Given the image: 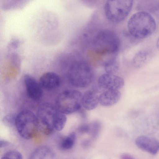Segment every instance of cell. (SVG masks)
I'll list each match as a JSON object with an SVG mask.
<instances>
[{
	"mask_svg": "<svg viewBox=\"0 0 159 159\" xmlns=\"http://www.w3.org/2000/svg\"><path fill=\"white\" fill-rule=\"evenodd\" d=\"M36 116L38 130L46 135L51 134L54 129L61 131L64 128L67 118L56 106L45 103L38 108Z\"/></svg>",
	"mask_w": 159,
	"mask_h": 159,
	"instance_id": "1",
	"label": "cell"
},
{
	"mask_svg": "<svg viewBox=\"0 0 159 159\" xmlns=\"http://www.w3.org/2000/svg\"><path fill=\"white\" fill-rule=\"evenodd\" d=\"M127 27L130 36L139 40L151 35L156 30V24L151 14L139 11L129 18Z\"/></svg>",
	"mask_w": 159,
	"mask_h": 159,
	"instance_id": "2",
	"label": "cell"
},
{
	"mask_svg": "<svg viewBox=\"0 0 159 159\" xmlns=\"http://www.w3.org/2000/svg\"><path fill=\"white\" fill-rule=\"evenodd\" d=\"M120 43V39L114 31L105 29L96 34L92 41V46L97 53L109 56L117 53Z\"/></svg>",
	"mask_w": 159,
	"mask_h": 159,
	"instance_id": "3",
	"label": "cell"
},
{
	"mask_svg": "<svg viewBox=\"0 0 159 159\" xmlns=\"http://www.w3.org/2000/svg\"><path fill=\"white\" fill-rule=\"evenodd\" d=\"M94 76L92 68L84 61H74L70 66L68 79L71 84L75 87L84 88L88 87L92 82Z\"/></svg>",
	"mask_w": 159,
	"mask_h": 159,
	"instance_id": "4",
	"label": "cell"
},
{
	"mask_svg": "<svg viewBox=\"0 0 159 159\" xmlns=\"http://www.w3.org/2000/svg\"><path fill=\"white\" fill-rule=\"evenodd\" d=\"M82 93L75 89H67L60 93L56 100V107L62 113L70 114L80 110Z\"/></svg>",
	"mask_w": 159,
	"mask_h": 159,
	"instance_id": "5",
	"label": "cell"
},
{
	"mask_svg": "<svg viewBox=\"0 0 159 159\" xmlns=\"http://www.w3.org/2000/svg\"><path fill=\"white\" fill-rule=\"evenodd\" d=\"M133 4V1L131 0L107 1L104 5L105 16L111 22H120L127 17Z\"/></svg>",
	"mask_w": 159,
	"mask_h": 159,
	"instance_id": "6",
	"label": "cell"
},
{
	"mask_svg": "<svg viewBox=\"0 0 159 159\" xmlns=\"http://www.w3.org/2000/svg\"><path fill=\"white\" fill-rule=\"evenodd\" d=\"M37 118L33 112L24 110L17 115L15 126L20 136L26 139L34 137L38 130Z\"/></svg>",
	"mask_w": 159,
	"mask_h": 159,
	"instance_id": "7",
	"label": "cell"
},
{
	"mask_svg": "<svg viewBox=\"0 0 159 159\" xmlns=\"http://www.w3.org/2000/svg\"><path fill=\"white\" fill-rule=\"evenodd\" d=\"M125 82L122 77L106 73L101 75L98 80L99 87L104 90H119L124 86Z\"/></svg>",
	"mask_w": 159,
	"mask_h": 159,
	"instance_id": "8",
	"label": "cell"
},
{
	"mask_svg": "<svg viewBox=\"0 0 159 159\" xmlns=\"http://www.w3.org/2000/svg\"><path fill=\"white\" fill-rule=\"evenodd\" d=\"M24 81L26 92L29 98L34 100L40 99L42 97L43 91L39 83L28 75L25 76Z\"/></svg>",
	"mask_w": 159,
	"mask_h": 159,
	"instance_id": "9",
	"label": "cell"
},
{
	"mask_svg": "<svg viewBox=\"0 0 159 159\" xmlns=\"http://www.w3.org/2000/svg\"><path fill=\"white\" fill-rule=\"evenodd\" d=\"M135 143L139 148L152 154L159 151V140L154 138L140 136L136 139Z\"/></svg>",
	"mask_w": 159,
	"mask_h": 159,
	"instance_id": "10",
	"label": "cell"
},
{
	"mask_svg": "<svg viewBox=\"0 0 159 159\" xmlns=\"http://www.w3.org/2000/svg\"><path fill=\"white\" fill-rule=\"evenodd\" d=\"M61 82L60 78L57 74L52 72H48L41 76L39 83L42 88L51 90L58 88Z\"/></svg>",
	"mask_w": 159,
	"mask_h": 159,
	"instance_id": "11",
	"label": "cell"
},
{
	"mask_svg": "<svg viewBox=\"0 0 159 159\" xmlns=\"http://www.w3.org/2000/svg\"><path fill=\"white\" fill-rule=\"evenodd\" d=\"M121 97V93L118 90H106L99 96V103L103 106L110 107L117 103Z\"/></svg>",
	"mask_w": 159,
	"mask_h": 159,
	"instance_id": "12",
	"label": "cell"
},
{
	"mask_svg": "<svg viewBox=\"0 0 159 159\" xmlns=\"http://www.w3.org/2000/svg\"><path fill=\"white\" fill-rule=\"evenodd\" d=\"M99 96L94 91L88 90L82 94L81 103L84 109L92 110L96 108L99 102Z\"/></svg>",
	"mask_w": 159,
	"mask_h": 159,
	"instance_id": "13",
	"label": "cell"
},
{
	"mask_svg": "<svg viewBox=\"0 0 159 159\" xmlns=\"http://www.w3.org/2000/svg\"><path fill=\"white\" fill-rule=\"evenodd\" d=\"M136 8L139 11L149 13H154L159 10V0H143L139 1Z\"/></svg>",
	"mask_w": 159,
	"mask_h": 159,
	"instance_id": "14",
	"label": "cell"
},
{
	"mask_svg": "<svg viewBox=\"0 0 159 159\" xmlns=\"http://www.w3.org/2000/svg\"><path fill=\"white\" fill-rule=\"evenodd\" d=\"M151 58L149 52L145 50L139 51L135 54L133 59L134 66L137 68L144 66L148 62Z\"/></svg>",
	"mask_w": 159,
	"mask_h": 159,
	"instance_id": "15",
	"label": "cell"
},
{
	"mask_svg": "<svg viewBox=\"0 0 159 159\" xmlns=\"http://www.w3.org/2000/svg\"><path fill=\"white\" fill-rule=\"evenodd\" d=\"M117 54L108 56L105 61L104 66L107 73L114 74L118 71L119 64L117 57Z\"/></svg>",
	"mask_w": 159,
	"mask_h": 159,
	"instance_id": "16",
	"label": "cell"
},
{
	"mask_svg": "<svg viewBox=\"0 0 159 159\" xmlns=\"http://www.w3.org/2000/svg\"><path fill=\"white\" fill-rule=\"evenodd\" d=\"M76 139V135L75 133L74 132L71 133L61 139L60 144V148L65 150L71 149L75 143Z\"/></svg>",
	"mask_w": 159,
	"mask_h": 159,
	"instance_id": "17",
	"label": "cell"
},
{
	"mask_svg": "<svg viewBox=\"0 0 159 159\" xmlns=\"http://www.w3.org/2000/svg\"><path fill=\"white\" fill-rule=\"evenodd\" d=\"M90 129L89 134L94 139L96 138L98 136L101 129L100 123L96 121L89 124Z\"/></svg>",
	"mask_w": 159,
	"mask_h": 159,
	"instance_id": "18",
	"label": "cell"
},
{
	"mask_svg": "<svg viewBox=\"0 0 159 159\" xmlns=\"http://www.w3.org/2000/svg\"><path fill=\"white\" fill-rule=\"evenodd\" d=\"M17 115L10 113L5 116L3 119V122L6 125L11 126L15 125Z\"/></svg>",
	"mask_w": 159,
	"mask_h": 159,
	"instance_id": "19",
	"label": "cell"
},
{
	"mask_svg": "<svg viewBox=\"0 0 159 159\" xmlns=\"http://www.w3.org/2000/svg\"><path fill=\"white\" fill-rule=\"evenodd\" d=\"M4 157L8 159H22V156L19 152L15 151H10L6 152Z\"/></svg>",
	"mask_w": 159,
	"mask_h": 159,
	"instance_id": "20",
	"label": "cell"
},
{
	"mask_svg": "<svg viewBox=\"0 0 159 159\" xmlns=\"http://www.w3.org/2000/svg\"><path fill=\"white\" fill-rule=\"evenodd\" d=\"M89 124H84L79 126L77 130L81 134H89Z\"/></svg>",
	"mask_w": 159,
	"mask_h": 159,
	"instance_id": "21",
	"label": "cell"
},
{
	"mask_svg": "<svg viewBox=\"0 0 159 159\" xmlns=\"http://www.w3.org/2000/svg\"><path fill=\"white\" fill-rule=\"evenodd\" d=\"M120 159H135L130 155L127 153H123L120 157Z\"/></svg>",
	"mask_w": 159,
	"mask_h": 159,
	"instance_id": "22",
	"label": "cell"
},
{
	"mask_svg": "<svg viewBox=\"0 0 159 159\" xmlns=\"http://www.w3.org/2000/svg\"><path fill=\"white\" fill-rule=\"evenodd\" d=\"M90 141L89 140L86 139L84 140L82 142V147L84 148H87L89 146Z\"/></svg>",
	"mask_w": 159,
	"mask_h": 159,
	"instance_id": "23",
	"label": "cell"
},
{
	"mask_svg": "<svg viewBox=\"0 0 159 159\" xmlns=\"http://www.w3.org/2000/svg\"><path fill=\"white\" fill-rule=\"evenodd\" d=\"M9 144V143L7 141L1 140L0 141V147L3 148L8 146Z\"/></svg>",
	"mask_w": 159,
	"mask_h": 159,
	"instance_id": "24",
	"label": "cell"
},
{
	"mask_svg": "<svg viewBox=\"0 0 159 159\" xmlns=\"http://www.w3.org/2000/svg\"><path fill=\"white\" fill-rule=\"evenodd\" d=\"M156 46L157 49L159 51V37L157 39V41Z\"/></svg>",
	"mask_w": 159,
	"mask_h": 159,
	"instance_id": "25",
	"label": "cell"
},
{
	"mask_svg": "<svg viewBox=\"0 0 159 159\" xmlns=\"http://www.w3.org/2000/svg\"><path fill=\"white\" fill-rule=\"evenodd\" d=\"M1 159H8L4 156H3L1 158Z\"/></svg>",
	"mask_w": 159,
	"mask_h": 159,
	"instance_id": "26",
	"label": "cell"
}]
</instances>
